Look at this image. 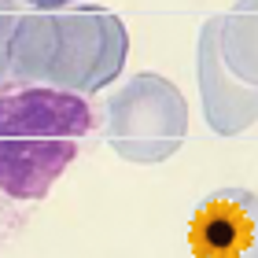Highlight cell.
Masks as SVG:
<instances>
[{
  "label": "cell",
  "instance_id": "1",
  "mask_svg": "<svg viewBox=\"0 0 258 258\" xmlns=\"http://www.w3.org/2000/svg\"><path fill=\"white\" fill-rule=\"evenodd\" d=\"M129 59V30L107 8L22 11L11 37V89L103 92Z\"/></svg>",
  "mask_w": 258,
  "mask_h": 258
},
{
  "label": "cell",
  "instance_id": "2",
  "mask_svg": "<svg viewBox=\"0 0 258 258\" xmlns=\"http://www.w3.org/2000/svg\"><path fill=\"white\" fill-rule=\"evenodd\" d=\"M92 133L85 96L59 89L0 92V192L11 199H41L74 162Z\"/></svg>",
  "mask_w": 258,
  "mask_h": 258
},
{
  "label": "cell",
  "instance_id": "3",
  "mask_svg": "<svg viewBox=\"0 0 258 258\" xmlns=\"http://www.w3.org/2000/svg\"><path fill=\"white\" fill-rule=\"evenodd\" d=\"M188 137V100L170 78L140 70L103 103V140L125 162H166Z\"/></svg>",
  "mask_w": 258,
  "mask_h": 258
},
{
  "label": "cell",
  "instance_id": "4",
  "mask_svg": "<svg viewBox=\"0 0 258 258\" xmlns=\"http://www.w3.org/2000/svg\"><path fill=\"white\" fill-rule=\"evenodd\" d=\"M221 15H210L199 26L196 41V81L203 100V118L218 137H236L258 122V89L243 85L232 70L221 63Z\"/></svg>",
  "mask_w": 258,
  "mask_h": 258
},
{
  "label": "cell",
  "instance_id": "5",
  "mask_svg": "<svg viewBox=\"0 0 258 258\" xmlns=\"http://www.w3.org/2000/svg\"><path fill=\"white\" fill-rule=\"evenodd\" d=\"M188 243L196 258H258V192H210L192 210Z\"/></svg>",
  "mask_w": 258,
  "mask_h": 258
},
{
  "label": "cell",
  "instance_id": "6",
  "mask_svg": "<svg viewBox=\"0 0 258 258\" xmlns=\"http://www.w3.org/2000/svg\"><path fill=\"white\" fill-rule=\"evenodd\" d=\"M221 63L243 85L258 89V0H236L221 15Z\"/></svg>",
  "mask_w": 258,
  "mask_h": 258
},
{
  "label": "cell",
  "instance_id": "7",
  "mask_svg": "<svg viewBox=\"0 0 258 258\" xmlns=\"http://www.w3.org/2000/svg\"><path fill=\"white\" fill-rule=\"evenodd\" d=\"M22 19L19 0H0V92L11 89L8 70H11V37H15V26Z\"/></svg>",
  "mask_w": 258,
  "mask_h": 258
},
{
  "label": "cell",
  "instance_id": "8",
  "mask_svg": "<svg viewBox=\"0 0 258 258\" xmlns=\"http://www.w3.org/2000/svg\"><path fill=\"white\" fill-rule=\"evenodd\" d=\"M30 8H37V11H63L70 4H78V0H26Z\"/></svg>",
  "mask_w": 258,
  "mask_h": 258
}]
</instances>
